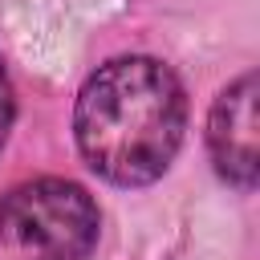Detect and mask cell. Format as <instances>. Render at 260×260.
Segmentation results:
<instances>
[{
  "instance_id": "obj_1",
  "label": "cell",
  "mask_w": 260,
  "mask_h": 260,
  "mask_svg": "<svg viewBox=\"0 0 260 260\" xmlns=\"http://www.w3.org/2000/svg\"><path fill=\"white\" fill-rule=\"evenodd\" d=\"M187 130V93L158 57H114L98 65L73 106L77 150L114 187L154 183Z\"/></svg>"
},
{
  "instance_id": "obj_2",
  "label": "cell",
  "mask_w": 260,
  "mask_h": 260,
  "mask_svg": "<svg viewBox=\"0 0 260 260\" xmlns=\"http://www.w3.org/2000/svg\"><path fill=\"white\" fill-rule=\"evenodd\" d=\"M102 215L69 179H32L0 195V260H89Z\"/></svg>"
},
{
  "instance_id": "obj_3",
  "label": "cell",
  "mask_w": 260,
  "mask_h": 260,
  "mask_svg": "<svg viewBox=\"0 0 260 260\" xmlns=\"http://www.w3.org/2000/svg\"><path fill=\"white\" fill-rule=\"evenodd\" d=\"M207 150L219 179H228L240 191L256 187V73H244L228 89H219L207 114Z\"/></svg>"
},
{
  "instance_id": "obj_4",
  "label": "cell",
  "mask_w": 260,
  "mask_h": 260,
  "mask_svg": "<svg viewBox=\"0 0 260 260\" xmlns=\"http://www.w3.org/2000/svg\"><path fill=\"white\" fill-rule=\"evenodd\" d=\"M12 114H16V102H12V85H8V73H4V61H0V146L12 130Z\"/></svg>"
}]
</instances>
